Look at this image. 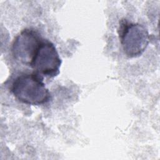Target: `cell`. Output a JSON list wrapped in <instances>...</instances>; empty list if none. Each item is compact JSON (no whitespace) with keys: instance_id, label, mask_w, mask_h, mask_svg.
<instances>
[{"instance_id":"1","label":"cell","mask_w":160,"mask_h":160,"mask_svg":"<svg viewBox=\"0 0 160 160\" xmlns=\"http://www.w3.org/2000/svg\"><path fill=\"white\" fill-rule=\"evenodd\" d=\"M10 90L19 102L28 105L39 106L51 99V93L46 87L42 77L35 72L18 76Z\"/></svg>"},{"instance_id":"2","label":"cell","mask_w":160,"mask_h":160,"mask_svg":"<svg viewBox=\"0 0 160 160\" xmlns=\"http://www.w3.org/2000/svg\"><path fill=\"white\" fill-rule=\"evenodd\" d=\"M118 33L122 50L129 58L140 56L150 41L149 32L143 25L126 19L119 22Z\"/></svg>"},{"instance_id":"3","label":"cell","mask_w":160,"mask_h":160,"mask_svg":"<svg viewBox=\"0 0 160 160\" xmlns=\"http://www.w3.org/2000/svg\"><path fill=\"white\" fill-rule=\"evenodd\" d=\"M61 63V59L54 44L48 39L42 38L29 67L40 76L54 78L59 74Z\"/></svg>"},{"instance_id":"4","label":"cell","mask_w":160,"mask_h":160,"mask_svg":"<svg viewBox=\"0 0 160 160\" xmlns=\"http://www.w3.org/2000/svg\"><path fill=\"white\" fill-rule=\"evenodd\" d=\"M42 38L32 29L26 28L14 39L11 45V53L14 58L26 66H30L36 49Z\"/></svg>"}]
</instances>
